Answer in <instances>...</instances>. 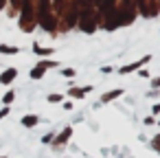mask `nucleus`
<instances>
[{
	"label": "nucleus",
	"mask_w": 160,
	"mask_h": 158,
	"mask_svg": "<svg viewBox=\"0 0 160 158\" xmlns=\"http://www.w3.org/2000/svg\"><path fill=\"white\" fill-rule=\"evenodd\" d=\"M2 158H5V156H2Z\"/></svg>",
	"instance_id": "17"
},
{
	"label": "nucleus",
	"mask_w": 160,
	"mask_h": 158,
	"mask_svg": "<svg viewBox=\"0 0 160 158\" xmlns=\"http://www.w3.org/2000/svg\"><path fill=\"white\" fill-rule=\"evenodd\" d=\"M7 114H9V105H5V108H2V110H0V119H5V116H7Z\"/></svg>",
	"instance_id": "12"
},
{
	"label": "nucleus",
	"mask_w": 160,
	"mask_h": 158,
	"mask_svg": "<svg viewBox=\"0 0 160 158\" xmlns=\"http://www.w3.org/2000/svg\"><path fill=\"white\" fill-rule=\"evenodd\" d=\"M20 48L18 46H7V44H0V53H5V55H16Z\"/></svg>",
	"instance_id": "6"
},
{
	"label": "nucleus",
	"mask_w": 160,
	"mask_h": 158,
	"mask_svg": "<svg viewBox=\"0 0 160 158\" xmlns=\"http://www.w3.org/2000/svg\"><path fill=\"white\" fill-rule=\"evenodd\" d=\"M11 101H13V92H7V94L2 97V103H5V105H9Z\"/></svg>",
	"instance_id": "10"
},
{
	"label": "nucleus",
	"mask_w": 160,
	"mask_h": 158,
	"mask_svg": "<svg viewBox=\"0 0 160 158\" xmlns=\"http://www.w3.org/2000/svg\"><path fill=\"white\" fill-rule=\"evenodd\" d=\"M16 77H18V70L16 68H7L2 75H0V84H11Z\"/></svg>",
	"instance_id": "2"
},
{
	"label": "nucleus",
	"mask_w": 160,
	"mask_h": 158,
	"mask_svg": "<svg viewBox=\"0 0 160 158\" xmlns=\"http://www.w3.org/2000/svg\"><path fill=\"white\" fill-rule=\"evenodd\" d=\"M153 112H156V114L160 112V103H156V105H153Z\"/></svg>",
	"instance_id": "14"
},
{
	"label": "nucleus",
	"mask_w": 160,
	"mask_h": 158,
	"mask_svg": "<svg viewBox=\"0 0 160 158\" xmlns=\"http://www.w3.org/2000/svg\"><path fill=\"white\" fill-rule=\"evenodd\" d=\"M149 59H151V57L147 55V57H142V59H138V62H134V64H129V66H123V68H121L118 73H121V75H127V73H132V70H136V68H140L142 64H147Z\"/></svg>",
	"instance_id": "1"
},
{
	"label": "nucleus",
	"mask_w": 160,
	"mask_h": 158,
	"mask_svg": "<svg viewBox=\"0 0 160 158\" xmlns=\"http://www.w3.org/2000/svg\"><path fill=\"white\" fill-rule=\"evenodd\" d=\"M70 134H72V130H70V127H66V130H64V132L57 136V140H59V143H66V140L70 138Z\"/></svg>",
	"instance_id": "8"
},
{
	"label": "nucleus",
	"mask_w": 160,
	"mask_h": 158,
	"mask_svg": "<svg viewBox=\"0 0 160 158\" xmlns=\"http://www.w3.org/2000/svg\"><path fill=\"white\" fill-rule=\"evenodd\" d=\"M44 73H46V66H44V64H40V66H35V68L31 70V79H40Z\"/></svg>",
	"instance_id": "4"
},
{
	"label": "nucleus",
	"mask_w": 160,
	"mask_h": 158,
	"mask_svg": "<svg viewBox=\"0 0 160 158\" xmlns=\"http://www.w3.org/2000/svg\"><path fill=\"white\" fill-rule=\"evenodd\" d=\"M38 121H40V119H38L35 114H27V116H22V125H24V127H35Z\"/></svg>",
	"instance_id": "3"
},
{
	"label": "nucleus",
	"mask_w": 160,
	"mask_h": 158,
	"mask_svg": "<svg viewBox=\"0 0 160 158\" xmlns=\"http://www.w3.org/2000/svg\"><path fill=\"white\" fill-rule=\"evenodd\" d=\"M33 51H35L38 55H51V53H53V48H42L40 44H33Z\"/></svg>",
	"instance_id": "7"
},
{
	"label": "nucleus",
	"mask_w": 160,
	"mask_h": 158,
	"mask_svg": "<svg viewBox=\"0 0 160 158\" xmlns=\"http://www.w3.org/2000/svg\"><path fill=\"white\" fill-rule=\"evenodd\" d=\"M158 125H160V121H158Z\"/></svg>",
	"instance_id": "16"
},
{
	"label": "nucleus",
	"mask_w": 160,
	"mask_h": 158,
	"mask_svg": "<svg viewBox=\"0 0 160 158\" xmlns=\"http://www.w3.org/2000/svg\"><path fill=\"white\" fill-rule=\"evenodd\" d=\"M121 94H123V90H112V92H105V94L101 97V101L108 103V101H112V99H116V97H121Z\"/></svg>",
	"instance_id": "5"
},
{
	"label": "nucleus",
	"mask_w": 160,
	"mask_h": 158,
	"mask_svg": "<svg viewBox=\"0 0 160 158\" xmlns=\"http://www.w3.org/2000/svg\"><path fill=\"white\" fill-rule=\"evenodd\" d=\"M62 99H64L62 94H51V97H48V101H51V103H59Z\"/></svg>",
	"instance_id": "11"
},
{
	"label": "nucleus",
	"mask_w": 160,
	"mask_h": 158,
	"mask_svg": "<svg viewBox=\"0 0 160 158\" xmlns=\"http://www.w3.org/2000/svg\"><path fill=\"white\" fill-rule=\"evenodd\" d=\"M83 94H86L83 90H77V88H72V90H70V97H77V99H81Z\"/></svg>",
	"instance_id": "9"
},
{
	"label": "nucleus",
	"mask_w": 160,
	"mask_h": 158,
	"mask_svg": "<svg viewBox=\"0 0 160 158\" xmlns=\"http://www.w3.org/2000/svg\"><path fill=\"white\" fill-rule=\"evenodd\" d=\"M72 75H75L72 68H66V70H64V77H72Z\"/></svg>",
	"instance_id": "13"
},
{
	"label": "nucleus",
	"mask_w": 160,
	"mask_h": 158,
	"mask_svg": "<svg viewBox=\"0 0 160 158\" xmlns=\"http://www.w3.org/2000/svg\"><path fill=\"white\" fill-rule=\"evenodd\" d=\"M158 86H160V77H158V79H153V88H158Z\"/></svg>",
	"instance_id": "15"
}]
</instances>
